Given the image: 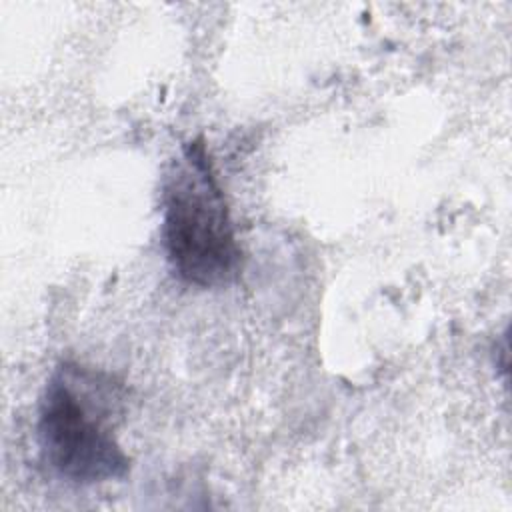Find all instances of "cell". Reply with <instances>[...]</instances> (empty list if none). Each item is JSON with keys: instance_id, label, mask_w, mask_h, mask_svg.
<instances>
[{"instance_id": "cell-1", "label": "cell", "mask_w": 512, "mask_h": 512, "mask_svg": "<svg viewBox=\"0 0 512 512\" xmlns=\"http://www.w3.org/2000/svg\"><path fill=\"white\" fill-rule=\"evenodd\" d=\"M122 404L124 388L110 374L62 362L40 400L36 440L42 462L74 484L124 478L130 458L112 432Z\"/></svg>"}, {"instance_id": "cell-2", "label": "cell", "mask_w": 512, "mask_h": 512, "mask_svg": "<svg viewBox=\"0 0 512 512\" xmlns=\"http://www.w3.org/2000/svg\"><path fill=\"white\" fill-rule=\"evenodd\" d=\"M162 238L174 274L198 288L232 282L242 252L202 138L182 146L164 176Z\"/></svg>"}]
</instances>
